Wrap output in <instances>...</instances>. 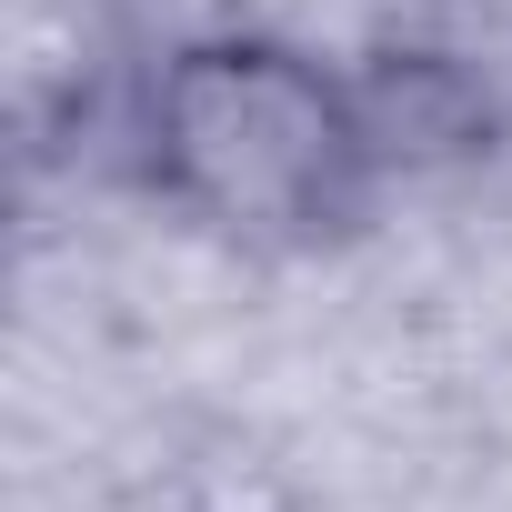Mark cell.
Segmentation results:
<instances>
[{"label": "cell", "mask_w": 512, "mask_h": 512, "mask_svg": "<svg viewBox=\"0 0 512 512\" xmlns=\"http://www.w3.org/2000/svg\"><path fill=\"white\" fill-rule=\"evenodd\" d=\"M362 111H372V141H382L392 181L462 171V161L492 151V91L452 51H382V61H362Z\"/></svg>", "instance_id": "obj_2"}, {"label": "cell", "mask_w": 512, "mask_h": 512, "mask_svg": "<svg viewBox=\"0 0 512 512\" xmlns=\"http://www.w3.org/2000/svg\"><path fill=\"white\" fill-rule=\"evenodd\" d=\"M131 171L161 211L262 262L352 241L392 191L362 71H332L282 31L171 41L131 101Z\"/></svg>", "instance_id": "obj_1"}]
</instances>
